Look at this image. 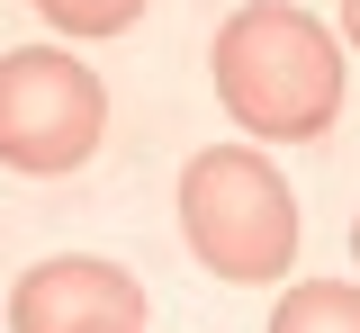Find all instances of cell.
I'll return each mask as SVG.
<instances>
[{
	"instance_id": "277c9868",
	"label": "cell",
	"mask_w": 360,
	"mask_h": 333,
	"mask_svg": "<svg viewBox=\"0 0 360 333\" xmlns=\"http://www.w3.org/2000/svg\"><path fill=\"white\" fill-rule=\"evenodd\" d=\"M9 333H144V288L99 252H63L9 288Z\"/></svg>"
},
{
	"instance_id": "7a4b0ae2",
	"label": "cell",
	"mask_w": 360,
	"mask_h": 333,
	"mask_svg": "<svg viewBox=\"0 0 360 333\" xmlns=\"http://www.w3.org/2000/svg\"><path fill=\"white\" fill-rule=\"evenodd\" d=\"M180 243L198 252V270L234 288L288 280L297 261V198L252 144H207L180 162Z\"/></svg>"
},
{
	"instance_id": "52a82bcc",
	"label": "cell",
	"mask_w": 360,
	"mask_h": 333,
	"mask_svg": "<svg viewBox=\"0 0 360 333\" xmlns=\"http://www.w3.org/2000/svg\"><path fill=\"white\" fill-rule=\"evenodd\" d=\"M342 54H360V0H342Z\"/></svg>"
},
{
	"instance_id": "5b68a950",
	"label": "cell",
	"mask_w": 360,
	"mask_h": 333,
	"mask_svg": "<svg viewBox=\"0 0 360 333\" xmlns=\"http://www.w3.org/2000/svg\"><path fill=\"white\" fill-rule=\"evenodd\" d=\"M270 333H360V288L342 280H297L270 306Z\"/></svg>"
},
{
	"instance_id": "ba28073f",
	"label": "cell",
	"mask_w": 360,
	"mask_h": 333,
	"mask_svg": "<svg viewBox=\"0 0 360 333\" xmlns=\"http://www.w3.org/2000/svg\"><path fill=\"white\" fill-rule=\"evenodd\" d=\"M352 261H360V216H352Z\"/></svg>"
},
{
	"instance_id": "3957f363",
	"label": "cell",
	"mask_w": 360,
	"mask_h": 333,
	"mask_svg": "<svg viewBox=\"0 0 360 333\" xmlns=\"http://www.w3.org/2000/svg\"><path fill=\"white\" fill-rule=\"evenodd\" d=\"M108 136V91L82 54L63 46H18L0 54V162L27 181L82 171Z\"/></svg>"
},
{
	"instance_id": "6da1fadb",
	"label": "cell",
	"mask_w": 360,
	"mask_h": 333,
	"mask_svg": "<svg viewBox=\"0 0 360 333\" xmlns=\"http://www.w3.org/2000/svg\"><path fill=\"white\" fill-rule=\"evenodd\" d=\"M217 99L262 144H324L342 108V37H324L297 0H252L217 27Z\"/></svg>"
},
{
	"instance_id": "8992f818",
	"label": "cell",
	"mask_w": 360,
	"mask_h": 333,
	"mask_svg": "<svg viewBox=\"0 0 360 333\" xmlns=\"http://www.w3.org/2000/svg\"><path fill=\"white\" fill-rule=\"evenodd\" d=\"M45 27H63V37H117L144 18V0H37Z\"/></svg>"
}]
</instances>
